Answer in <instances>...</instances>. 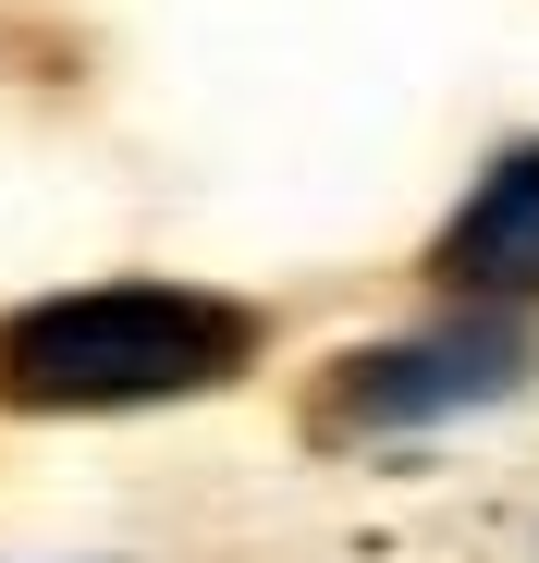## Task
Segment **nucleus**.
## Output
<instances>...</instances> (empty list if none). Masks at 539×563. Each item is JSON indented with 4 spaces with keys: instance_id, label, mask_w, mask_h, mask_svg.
Segmentation results:
<instances>
[{
    "instance_id": "nucleus-1",
    "label": "nucleus",
    "mask_w": 539,
    "mask_h": 563,
    "mask_svg": "<svg viewBox=\"0 0 539 563\" xmlns=\"http://www.w3.org/2000/svg\"><path fill=\"white\" fill-rule=\"evenodd\" d=\"M257 319L233 295H185V282H111V295H50L0 319V405L86 417V405H172L245 380Z\"/></svg>"
},
{
    "instance_id": "nucleus-2",
    "label": "nucleus",
    "mask_w": 539,
    "mask_h": 563,
    "mask_svg": "<svg viewBox=\"0 0 539 563\" xmlns=\"http://www.w3.org/2000/svg\"><path fill=\"white\" fill-rule=\"evenodd\" d=\"M539 380V343L491 307V319H441V331H405V343H355L319 393V429L331 441H393V429H441V417H479L503 393Z\"/></svg>"
},
{
    "instance_id": "nucleus-3",
    "label": "nucleus",
    "mask_w": 539,
    "mask_h": 563,
    "mask_svg": "<svg viewBox=\"0 0 539 563\" xmlns=\"http://www.w3.org/2000/svg\"><path fill=\"white\" fill-rule=\"evenodd\" d=\"M429 269L454 282V295H479V307H539V147L479 172V197L441 221Z\"/></svg>"
}]
</instances>
